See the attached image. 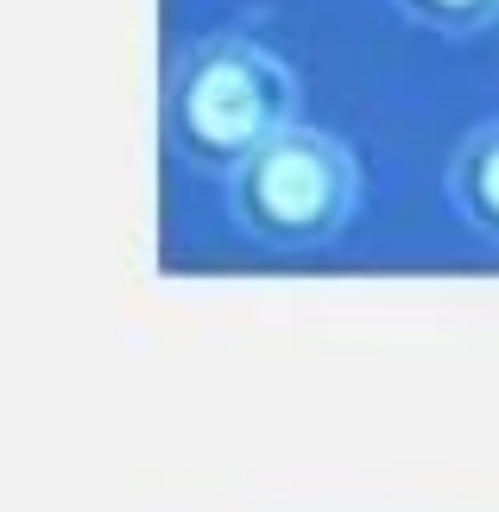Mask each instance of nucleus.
<instances>
[{"label": "nucleus", "mask_w": 499, "mask_h": 512, "mask_svg": "<svg viewBox=\"0 0 499 512\" xmlns=\"http://www.w3.org/2000/svg\"><path fill=\"white\" fill-rule=\"evenodd\" d=\"M158 127L177 165L234 177L272 133L297 127V76L278 51L241 32L196 38L165 64Z\"/></svg>", "instance_id": "f257e3e1"}, {"label": "nucleus", "mask_w": 499, "mask_h": 512, "mask_svg": "<svg viewBox=\"0 0 499 512\" xmlns=\"http://www.w3.org/2000/svg\"><path fill=\"white\" fill-rule=\"evenodd\" d=\"M228 209L247 241L272 253L329 247L361 209V165L323 127H285L228 177Z\"/></svg>", "instance_id": "f03ea898"}, {"label": "nucleus", "mask_w": 499, "mask_h": 512, "mask_svg": "<svg viewBox=\"0 0 499 512\" xmlns=\"http://www.w3.org/2000/svg\"><path fill=\"white\" fill-rule=\"evenodd\" d=\"M443 190H449L455 215H462V222H468L474 234H487V241H499V121L474 127L468 140L449 152Z\"/></svg>", "instance_id": "7ed1b4c3"}, {"label": "nucleus", "mask_w": 499, "mask_h": 512, "mask_svg": "<svg viewBox=\"0 0 499 512\" xmlns=\"http://www.w3.org/2000/svg\"><path fill=\"white\" fill-rule=\"evenodd\" d=\"M398 13L411 19V26H424V32H449V38H462V32H481L499 19V0H392Z\"/></svg>", "instance_id": "20e7f679"}]
</instances>
